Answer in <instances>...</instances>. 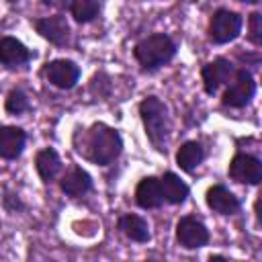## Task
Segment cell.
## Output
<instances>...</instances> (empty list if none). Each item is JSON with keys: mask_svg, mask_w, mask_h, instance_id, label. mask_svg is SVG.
<instances>
[{"mask_svg": "<svg viewBox=\"0 0 262 262\" xmlns=\"http://www.w3.org/2000/svg\"><path fill=\"white\" fill-rule=\"evenodd\" d=\"M31 61V51L14 37L0 39V63L6 68H20Z\"/></svg>", "mask_w": 262, "mask_h": 262, "instance_id": "5bb4252c", "label": "cell"}, {"mask_svg": "<svg viewBox=\"0 0 262 262\" xmlns=\"http://www.w3.org/2000/svg\"><path fill=\"white\" fill-rule=\"evenodd\" d=\"M59 188L68 194V196H82L92 188V178L86 170L82 168H72L70 172H66L59 180Z\"/></svg>", "mask_w": 262, "mask_h": 262, "instance_id": "9a60e30c", "label": "cell"}, {"mask_svg": "<svg viewBox=\"0 0 262 262\" xmlns=\"http://www.w3.org/2000/svg\"><path fill=\"white\" fill-rule=\"evenodd\" d=\"M135 203L141 209H158V207H162L164 192H162L160 178L145 176L143 180H139V184L135 188Z\"/></svg>", "mask_w": 262, "mask_h": 262, "instance_id": "7c38bea8", "label": "cell"}, {"mask_svg": "<svg viewBox=\"0 0 262 262\" xmlns=\"http://www.w3.org/2000/svg\"><path fill=\"white\" fill-rule=\"evenodd\" d=\"M123 151V139L117 129L96 123L88 133V158L98 166H108Z\"/></svg>", "mask_w": 262, "mask_h": 262, "instance_id": "6da1fadb", "label": "cell"}, {"mask_svg": "<svg viewBox=\"0 0 262 262\" xmlns=\"http://www.w3.org/2000/svg\"><path fill=\"white\" fill-rule=\"evenodd\" d=\"M139 115L147 139L158 151H164L168 139V106L158 96H147L139 104Z\"/></svg>", "mask_w": 262, "mask_h": 262, "instance_id": "3957f363", "label": "cell"}, {"mask_svg": "<svg viewBox=\"0 0 262 262\" xmlns=\"http://www.w3.org/2000/svg\"><path fill=\"white\" fill-rule=\"evenodd\" d=\"M242 16L233 10H227V8H219L217 12H213L211 16V23H209V37L223 45V43H229L233 39H237V35L242 33Z\"/></svg>", "mask_w": 262, "mask_h": 262, "instance_id": "277c9868", "label": "cell"}, {"mask_svg": "<svg viewBox=\"0 0 262 262\" xmlns=\"http://www.w3.org/2000/svg\"><path fill=\"white\" fill-rule=\"evenodd\" d=\"M27 143V133L20 127L14 125H2L0 127V158L4 160H16Z\"/></svg>", "mask_w": 262, "mask_h": 262, "instance_id": "8fae6325", "label": "cell"}, {"mask_svg": "<svg viewBox=\"0 0 262 262\" xmlns=\"http://www.w3.org/2000/svg\"><path fill=\"white\" fill-rule=\"evenodd\" d=\"M233 74V66L229 59L225 57H217L213 61H209L203 72H201V78H203V86H205V92L207 94H215Z\"/></svg>", "mask_w": 262, "mask_h": 262, "instance_id": "9c48e42d", "label": "cell"}, {"mask_svg": "<svg viewBox=\"0 0 262 262\" xmlns=\"http://www.w3.org/2000/svg\"><path fill=\"white\" fill-rule=\"evenodd\" d=\"M231 76V84L223 94V104L231 108H242L252 100L256 92V82L248 70H235Z\"/></svg>", "mask_w": 262, "mask_h": 262, "instance_id": "5b68a950", "label": "cell"}, {"mask_svg": "<svg viewBox=\"0 0 262 262\" xmlns=\"http://www.w3.org/2000/svg\"><path fill=\"white\" fill-rule=\"evenodd\" d=\"M43 6H49V8H57V10H63L72 4V0H41Z\"/></svg>", "mask_w": 262, "mask_h": 262, "instance_id": "cb8c5ba5", "label": "cell"}, {"mask_svg": "<svg viewBox=\"0 0 262 262\" xmlns=\"http://www.w3.org/2000/svg\"><path fill=\"white\" fill-rule=\"evenodd\" d=\"M4 207H6L10 213H16V211L25 209V205L20 203V199H18L16 194H6V196H4Z\"/></svg>", "mask_w": 262, "mask_h": 262, "instance_id": "603a6c76", "label": "cell"}, {"mask_svg": "<svg viewBox=\"0 0 262 262\" xmlns=\"http://www.w3.org/2000/svg\"><path fill=\"white\" fill-rule=\"evenodd\" d=\"M119 229L129 237V239H133V242H139V244H143V242H147L151 235H149V225H147V221L143 219V217H139V215H123V217H119Z\"/></svg>", "mask_w": 262, "mask_h": 262, "instance_id": "ac0fdd59", "label": "cell"}, {"mask_svg": "<svg viewBox=\"0 0 262 262\" xmlns=\"http://www.w3.org/2000/svg\"><path fill=\"white\" fill-rule=\"evenodd\" d=\"M8 2H16V0H8Z\"/></svg>", "mask_w": 262, "mask_h": 262, "instance_id": "484cf974", "label": "cell"}, {"mask_svg": "<svg viewBox=\"0 0 262 262\" xmlns=\"http://www.w3.org/2000/svg\"><path fill=\"white\" fill-rule=\"evenodd\" d=\"M37 33L47 39L53 45H66L70 39V25L63 14H53V16H43L35 20Z\"/></svg>", "mask_w": 262, "mask_h": 262, "instance_id": "30bf717a", "label": "cell"}, {"mask_svg": "<svg viewBox=\"0 0 262 262\" xmlns=\"http://www.w3.org/2000/svg\"><path fill=\"white\" fill-rule=\"evenodd\" d=\"M98 10H100L98 0H72L70 4V12L78 23H90L98 14Z\"/></svg>", "mask_w": 262, "mask_h": 262, "instance_id": "ffe728a7", "label": "cell"}, {"mask_svg": "<svg viewBox=\"0 0 262 262\" xmlns=\"http://www.w3.org/2000/svg\"><path fill=\"white\" fill-rule=\"evenodd\" d=\"M229 176L242 184H258L262 180V164L250 154H235L229 164Z\"/></svg>", "mask_w": 262, "mask_h": 262, "instance_id": "52a82bcc", "label": "cell"}, {"mask_svg": "<svg viewBox=\"0 0 262 262\" xmlns=\"http://www.w3.org/2000/svg\"><path fill=\"white\" fill-rule=\"evenodd\" d=\"M162 184V192H164V201L172 203V205H180L186 201L188 196V186L184 180H180V176H176L174 172H166L160 178Z\"/></svg>", "mask_w": 262, "mask_h": 262, "instance_id": "e0dca14e", "label": "cell"}, {"mask_svg": "<svg viewBox=\"0 0 262 262\" xmlns=\"http://www.w3.org/2000/svg\"><path fill=\"white\" fill-rule=\"evenodd\" d=\"M239 2H246V4H256L258 0H239Z\"/></svg>", "mask_w": 262, "mask_h": 262, "instance_id": "d4e9b609", "label": "cell"}, {"mask_svg": "<svg viewBox=\"0 0 262 262\" xmlns=\"http://www.w3.org/2000/svg\"><path fill=\"white\" fill-rule=\"evenodd\" d=\"M207 205L219 215H235L239 211V199L221 184H215L207 190Z\"/></svg>", "mask_w": 262, "mask_h": 262, "instance_id": "4fadbf2b", "label": "cell"}, {"mask_svg": "<svg viewBox=\"0 0 262 262\" xmlns=\"http://www.w3.org/2000/svg\"><path fill=\"white\" fill-rule=\"evenodd\" d=\"M35 168H37L39 178H41L45 184H49V182H53V180L57 178V174H59V170H61V160H59V156H57V151H55L53 147H45V149H41V151L37 154V158H35Z\"/></svg>", "mask_w": 262, "mask_h": 262, "instance_id": "2e32d148", "label": "cell"}, {"mask_svg": "<svg viewBox=\"0 0 262 262\" xmlns=\"http://www.w3.org/2000/svg\"><path fill=\"white\" fill-rule=\"evenodd\" d=\"M135 59L143 70H158L176 55V43L166 33H154L141 39L133 49Z\"/></svg>", "mask_w": 262, "mask_h": 262, "instance_id": "7a4b0ae2", "label": "cell"}, {"mask_svg": "<svg viewBox=\"0 0 262 262\" xmlns=\"http://www.w3.org/2000/svg\"><path fill=\"white\" fill-rule=\"evenodd\" d=\"M176 237H178V242H180L182 248L196 250V248L207 246V242H209V229L196 217H182L178 221V225H176Z\"/></svg>", "mask_w": 262, "mask_h": 262, "instance_id": "8992f818", "label": "cell"}, {"mask_svg": "<svg viewBox=\"0 0 262 262\" xmlns=\"http://www.w3.org/2000/svg\"><path fill=\"white\" fill-rule=\"evenodd\" d=\"M250 39L256 45L262 43V14L260 12H252L250 14Z\"/></svg>", "mask_w": 262, "mask_h": 262, "instance_id": "7402d4cb", "label": "cell"}, {"mask_svg": "<svg viewBox=\"0 0 262 262\" xmlns=\"http://www.w3.org/2000/svg\"><path fill=\"white\" fill-rule=\"evenodd\" d=\"M47 80L61 90H70L80 80V68L72 59H53L45 66Z\"/></svg>", "mask_w": 262, "mask_h": 262, "instance_id": "ba28073f", "label": "cell"}, {"mask_svg": "<svg viewBox=\"0 0 262 262\" xmlns=\"http://www.w3.org/2000/svg\"><path fill=\"white\" fill-rule=\"evenodd\" d=\"M203 160H205V149H203V145L199 141H186L176 151V164L184 172H192Z\"/></svg>", "mask_w": 262, "mask_h": 262, "instance_id": "d6986e66", "label": "cell"}, {"mask_svg": "<svg viewBox=\"0 0 262 262\" xmlns=\"http://www.w3.org/2000/svg\"><path fill=\"white\" fill-rule=\"evenodd\" d=\"M4 106H6V111H8L10 115H20V113L29 111V98H27V94H25L23 90H18V88H16V90H10L8 96H6Z\"/></svg>", "mask_w": 262, "mask_h": 262, "instance_id": "44dd1931", "label": "cell"}]
</instances>
